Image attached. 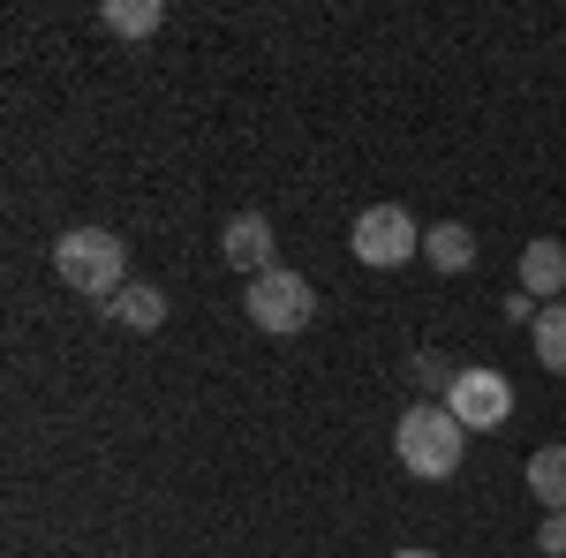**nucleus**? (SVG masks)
<instances>
[{"label": "nucleus", "instance_id": "6e6552de", "mask_svg": "<svg viewBox=\"0 0 566 558\" xmlns=\"http://www.w3.org/2000/svg\"><path fill=\"white\" fill-rule=\"evenodd\" d=\"M106 317H114V325H129V333H159V325H167V287H151V280H129L122 295L106 302Z\"/></svg>", "mask_w": 566, "mask_h": 558}, {"label": "nucleus", "instance_id": "9b49d317", "mask_svg": "<svg viewBox=\"0 0 566 558\" xmlns=\"http://www.w3.org/2000/svg\"><path fill=\"white\" fill-rule=\"evenodd\" d=\"M98 23H106L114 39H151V31L167 23V8H159V0H106Z\"/></svg>", "mask_w": 566, "mask_h": 558}, {"label": "nucleus", "instance_id": "423d86ee", "mask_svg": "<svg viewBox=\"0 0 566 558\" xmlns=\"http://www.w3.org/2000/svg\"><path fill=\"white\" fill-rule=\"evenodd\" d=\"M219 257H227V272L264 280V272H272V219H264V212H234V219H227V234H219Z\"/></svg>", "mask_w": 566, "mask_h": 558}, {"label": "nucleus", "instance_id": "ddd939ff", "mask_svg": "<svg viewBox=\"0 0 566 558\" xmlns=\"http://www.w3.org/2000/svg\"><path fill=\"white\" fill-rule=\"evenodd\" d=\"M416 378H423V392H431V400H446V392L461 386V370H453V355H416Z\"/></svg>", "mask_w": 566, "mask_h": 558}, {"label": "nucleus", "instance_id": "20e7f679", "mask_svg": "<svg viewBox=\"0 0 566 558\" xmlns=\"http://www.w3.org/2000/svg\"><path fill=\"white\" fill-rule=\"evenodd\" d=\"M348 250L370 272H386V264H408V257H423V227L408 219V204H370V212L355 219V234H348Z\"/></svg>", "mask_w": 566, "mask_h": 558}, {"label": "nucleus", "instance_id": "39448f33", "mask_svg": "<svg viewBox=\"0 0 566 558\" xmlns=\"http://www.w3.org/2000/svg\"><path fill=\"white\" fill-rule=\"evenodd\" d=\"M446 408H453V423L461 430H506L514 423V386L499 378V370H461V386L446 392Z\"/></svg>", "mask_w": 566, "mask_h": 558}, {"label": "nucleus", "instance_id": "1a4fd4ad", "mask_svg": "<svg viewBox=\"0 0 566 558\" xmlns=\"http://www.w3.org/2000/svg\"><path fill=\"white\" fill-rule=\"evenodd\" d=\"M423 264H431V272H469V264H476L469 227H461V219H438V227H423Z\"/></svg>", "mask_w": 566, "mask_h": 558}, {"label": "nucleus", "instance_id": "2eb2a0df", "mask_svg": "<svg viewBox=\"0 0 566 558\" xmlns=\"http://www.w3.org/2000/svg\"><path fill=\"white\" fill-rule=\"evenodd\" d=\"M392 558H438V551H392Z\"/></svg>", "mask_w": 566, "mask_h": 558}, {"label": "nucleus", "instance_id": "4468645a", "mask_svg": "<svg viewBox=\"0 0 566 558\" xmlns=\"http://www.w3.org/2000/svg\"><path fill=\"white\" fill-rule=\"evenodd\" d=\"M536 551H544V558H566V514H544V528H536Z\"/></svg>", "mask_w": 566, "mask_h": 558}, {"label": "nucleus", "instance_id": "f257e3e1", "mask_svg": "<svg viewBox=\"0 0 566 558\" xmlns=\"http://www.w3.org/2000/svg\"><path fill=\"white\" fill-rule=\"evenodd\" d=\"M53 280L76 287V295L114 302L129 287V250H122V234H114V227H69V234L53 242Z\"/></svg>", "mask_w": 566, "mask_h": 558}, {"label": "nucleus", "instance_id": "f03ea898", "mask_svg": "<svg viewBox=\"0 0 566 558\" xmlns=\"http://www.w3.org/2000/svg\"><path fill=\"white\" fill-rule=\"evenodd\" d=\"M461 445H469V430L453 423L446 400H416L400 415V430H392V453H400V468L416 475V483H446V475L461 468Z\"/></svg>", "mask_w": 566, "mask_h": 558}, {"label": "nucleus", "instance_id": "f8f14e48", "mask_svg": "<svg viewBox=\"0 0 566 558\" xmlns=\"http://www.w3.org/2000/svg\"><path fill=\"white\" fill-rule=\"evenodd\" d=\"M528 340H536V362H544V370H559V378H566V302H544V309H536V325H528Z\"/></svg>", "mask_w": 566, "mask_h": 558}, {"label": "nucleus", "instance_id": "7ed1b4c3", "mask_svg": "<svg viewBox=\"0 0 566 558\" xmlns=\"http://www.w3.org/2000/svg\"><path fill=\"white\" fill-rule=\"evenodd\" d=\"M242 309H250V325H258V333L287 340V333H303L310 317H317V287H310L303 272L272 264L264 280H250V287H242Z\"/></svg>", "mask_w": 566, "mask_h": 558}, {"label": "nucleus", "instance_id": "9d476101", "mask_svg": "<svg viewBox=\"0 0 566 558\" xmlns=\"http://www.w3.org/2000/svg\"><path fill=\"white\" fill-rule=\"evenodd\" d=\"M528 491L544 514H566V445H536L528 453Z\"/></svg>", "mask_w": 566, "mask_h": 558}, {"label": "nucleus", "instance_id": "0eeeda50", "mask_svg": "<svg viewBox=\"0 0 566 558\" xmlns=\"http://www.w3.org/2000/svg\"><path fill=\"white\" fill-rule=\"evenodd\" d=\"M522 295L528 302H559L566 295V242L536 234V242L522 250Z\"/></svg>", "mask_w": 566, "mask_h": 558}]
</instances>
